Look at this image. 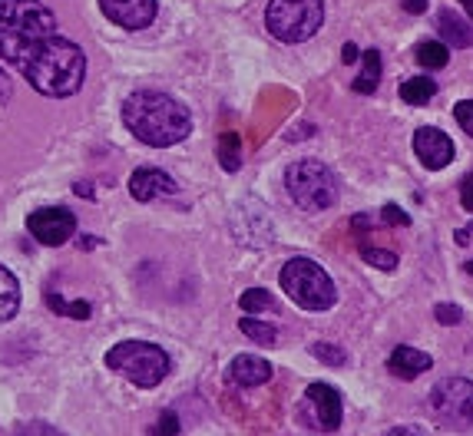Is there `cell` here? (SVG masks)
<instances>
[{
  "label": "cell",
  "instance_id": "6da1fadb",
  "mask_svg": "<svg viewBox=\"0 0 473 436\" xmlns=\"http://www.w3.org/2000/svg\"><path fill=\"white\" fill-rule=\"evenodd\" d=\"M0 60L50 100L73 96L86 80V53L73 40L60 37L57 27L0 23Z\"/></svg>",
  "mask_w": 473,
  "mask_h": 436
},
{
  "label": "cell",
  "instance_id": "7a4b0ae2",
  "mask_svg": "<svg viewBox=\"0 0 473 436\" xmlns=\"http://www.w3.org/2000/svg\"><path fill=\"white\" fill-rule=\"evenodd\" d=\"M123 122L136 139L153 146V149L175 146V142H183L192 132L189 110L175 96L159 90H136L133 96H126Z\"/></svg>",
  "mask_w": 473,
  "mask_h": 436
},
{
  "label": "cell",
  "instance_id": "3957f363",
  "mask_svg": "<svg viewBox=\"0 0 473 436\" xmlns=\"http://www.w3.org/2000/svg\"><path fill=\"white\" fill-rule=\"evenodd\" d=\"M106 367L116 370L120 377H126L136 387H156L165 380L173 360H169V354L159 344H149V341H120L116 347H110Z\"/></svg>",
  "mask_w": 473,
  "mask_h": 436
},
{
  "label": "cell",
  "instance_id": "277c9868",
  "mask_svg": "<svg viewBox=\"0 0 473 436\" xmlns=\"http://www.w3.org/2000/svg\"><path fill=\"white\" fill-rule=\"evenodd\" d=\"M281 288L305 311H328L338 301L331 274L318 262H311V258H291L281 268Z\"/></svg>",
  "mask_w": 473,
  "mask_h": 436
},
{
  "label": "cell",
  "instance_id": "5b68a950",
  "mask_svg": "<svg viewBox=\"0 0 473 436\" xmlns=\"http://www.w3.org/2000/svg\"><path fill=\"white\" fill-rule=\"evenodd\" d=\"M285 189L305 212H325L338 202V179L318 159H299L285 169Z\"/></svg>",
  "mask_w": 473,
  "mask_h": 436
},
{
  "label": "cell",
  "instance_id": "8992f818",
  "mask_svg": "<svg viewBox=\"0 0 473 436\" xmlns=\"http://www.w3.org/2000/svg\"><path fill=\"white\" fill-rule=\"evenodd\" d=\"M268 33L281 43H305L325 23L321 0H272L265 11Z\"/></svg>",
  "mask_w": 473,
  "mask_h": 436
},
{
  "label": "cell",
  "instance_id": "52a82bcc",
  "mask_svg": "<svg viewBox=\"0 0 473 436\" xmlns=\"http://www.w3.org/2000/svg\"><path fill=\"white\" fill-rule=\"evenodd\" d=\"M431 410L441 426L467 433L473 430V380L467 377H443L431 390Z\"/></svg>",
  "mask_w": 473,
  "mask_h": 436
},
{
  "label": "cell",
  "instance_id": "ba28073f",
  "mask_svg": "<svg viewBox=\"0 0 473 436\" xmlns=\"http://www.w3.org/2000/svg\"><path fill=\"white\" fill-rule=\"evenodd\" d=\"M341 394L331 384H311L301 400V420L318 430V433H335L341 426Z\"/></svg>",
  "mask_w": 473,
  "mask_h": 436
},
{
  "label": "cell",
  "instance_id": "9c48e42d",
  "mask_svg": "<svg viewBox=\"0 0 473 436\" xmlns=\"http://www.w3.org/2000/svg\"><path fill=\"white\" fill-rule=\"evenodd\" d=\"M27 228L40 245L47 248H57V245H67L76 235V215L63 205H47V209H37V212L27 215Z\"/></svg>",
  "mask_w": 473,
  "mask_h": 436
},
{
  "label": "cell",
  "instance_id": "30bf717a",
  "mask_svg": "<svg viewBox=\"0 0 473 436\" xmlns=\"http://www.w3.org/2000/svg\"><path fill=\"white\" fill-rule=\"evenodd\" d=\"M414 153H417L424 169L437 173V169H447L453 163L457 149H453V139L447 132L433 129V126H421V129L414 132Z\"/></svg>",
  "mask_w": 473,
  "mask_h": 436
},
{
  "label": "cell",
  "instance_id": "8fae6325",
  "mask_svg": "<svg viewBox=\"0 0 473 436\" xmlns=\"http://www.w3.org/2000/svg\"><path fill=\"white\" fill-rule=\"evenodd\" d=\"M100 11L123 31H143L156 21L159 4L156 0H100Z\"/></svg>",
  "mask_w": 473,
  "mask_h": 436
},
{
  "label": "cell",
  "instance_id": "7c38bea8",
  "mask_svg": "<svg viewBox=\"0 0 473 436\" xmlns=\"http://www.w3.org/2000/svg\"><path fill=\"white\" fill-rule=\"evenodd\" d=\"M0 23H7V27H57V13L43 0H0Z\"/></svg>",
  "mask_w": 473,
  "mask_h": 436
},
{
  "label": "cell",
  "instance_id": "4fadbf2b",
  "mask_svg": "<svg viewBox=\"0 0 473 436\" xmlns=\"http://www.w3.org/2000/svg\"><path fill=\"white\" fill-rule=\"evenodd\" d=\"M179 192V185L173 182V175L163 173V169H153V165H143L129 175V195L136 202H153L159 195H173Z\"/></svg>",
  "mask_w": 473,
  "mask_h": 436
},
{
  "label": "cell",
  "instance_id": "5bb4252c",
  "mask_svg": "<svg viewBox=\"0 0 473 436\" xmlns=\"http://www.w3.org/2000/svg\"><path fill=\"white\" fill-rule=\"evenodd\" d=\"M272 380V364L255 354H238L228 364V384L232 387H262Z\"/></svg>",
  "mask_w": 473,
  "mask_h": 436
},
{
  "label": "cell",
  "instance_id": "9a60e30c",
  "mask_svg": "<svg viewBox=\"0 0 473 436\" xmlns=\"http://www.w3.org/2000/svg\"><path fill=\"white\" fill-rule=\"evenodd\" d=\"M431 354H424V351H414V347H394L391 357H388V370L394 377H401V380H414V377H421L424 370H431Z\"/></svg>",
  "mask_w": 473,
  "mask_h": 436
},
{
  "label": "cell",
  "instance_id": "2e32d148",
  "mask_svg": "<svg viewBox=\"0 0 473 436\" xmlns=\"http://www.w3.org/2000/svg\"><path fill=\"white\" fill-rule=\"evenodd\" d=\"M441 37H443V43L447 47H453V50H463V47H470L473 43V27L470 23H463L457 13H451V11H441Z\"/></svg>",
  "mask_w": 473,
  "mask_h": 436
},
{
  "label": "cell",
  "instance_id": "e0dca14e",
  "mask_svg": "<svg viewBox=\"0 0 473 436\" xmlns=\"http://www.w3.org/2000/svg\"><path fill=\"white\" fill-rule=\"evenodd\" d=\"M21 307V284L13 278L11 268L0 264V321H11Z\"/></svg>",
  "mask_w": 473,
  "mask_h": 436
},
{
  "label": "cell",
  "instance_id": "ac0fdd59",
  "mask_svg": "<svg viewBox=\"0 0 473 436\" xmlns=\"http://www.w3.org/2000/svg\"><path fill=\"white\" fill-rule=\"evenodd\" d=\"M361 76L354 80V93H374L378 86H381V53L374 50H364L361 53Z\"/></svg>",
  "mask_w": 473,
  "mask_h": 436
},
{
  "label": "cell",
  "instance_id": "d6986e66",
  "mask_svg": "<svg viewBox=\"0 0 473 436\" xmlns=\"http://www.w3.org/2000/svg\"><path fill=\"white\" fill-rule=\"evenodd\" d=\"M414 57H417V63H421L424 70H443L447 63H451V47L447 43H437V40H424L414 47Z\"/></svg>",
  "mask_w": 473,
  "mask_h": 436
},
{
  "label": "cell",
  "instance_id": "ffe728a7",
  "mask_svg": "<svg viewBox=\"0 0 473 436\" xmlns=\"http://www.w3.org/2000/svg\"><path fill=\"white\" fill-rule=\"evenodd\" d=\"M437 96V83L431 76H414V80L401 83V100L411 106H427Z\"/></svg>",
  "mask_w": 473,
  "mask_h": 436
},
{
  "label": "cell",
  "instance_id": "44dd1931",
  "mask_svg": "<svg viewBox=\"0 0 473 436\" xmlns=\"http://www.w3.org/2000/svg\"><path fill=\"white\" fill-rule=\"evenodd\" d=\"M219 163L226 173H238L242 169V136L238 132H222L219 139Z\"/></svg>",
  "mask_w": 473,
  "mask_h": 436
},
{
  "label": "cell",
  "instance_id": "7402d4cb",
  "mask_svg": "<svg viewBox=\"0 0 473 436\" xmlns=\"http://www.w3.org/2000/svg\"><path fill=\"white\" fill-rule=\"evenodd\" d=\"M43 301H47V307H50V311L73 317V321H86V317H90V311H93V307L86 305V301H63L60 295H53L50 288L43 291Z\"/></svg>",
  "mask_w": 473,
  "mask_h": 436
},
{
  "label": "cell",
  "instance_id": "603a6c76",
  "mask_svg": "<svg viewBox=\"0 0 473 436\" xmlns=\"http://www.w3.org/2000/svg\"><path fill=\"white\" fill-rule=\"evenodd\" d=\"M238 307L245 311V315H262V311H275V298L268 295L265 288H248Z\"/></svg>",
  "mask_w": 473,
  "mask_h": 436
},
{
  "label": "cell",
  "instance_id": "cb8c5ba5",
  "mask_svg": "<svg viewBox=\"0 0 473 436\" xmlns=\"http://www.w3.org/2000/svg\"><path fill=\"white\" fill-rule=\"evenodd\" d=\"M238 327H242V334L245 337H252L255 344H275V337H278V331L272 325H265V321H255V317H242L238 321Z\"/></svg>",
  "mask_w": 473,
  "mask_h": 436
},
{
  "label": "cell",
  "instance_id": "d4e9b609",
  "mask_svg": "<svg viewBox=\"0 0 473 436\" xmlns=\"http://www.w3.org/2000/svg\"><path fill=\"white\" fill-rule=\"evenodd\" d=\"M361 258L374 268H381V271H394L397 268V254L394 252H384V248H368V245H361Z\"/></svg>",
  "mask_w": 473,
  "mask_h": 436
},
{
  "label": "cell",
  "instance_id": "484cf974",
  "mask_svg": "<svg viewBox=\"0 0 473 436\" xmlns=\"http://www.w3.org/2000/svg\"><path fill=\"white\" fill-rule=\"evenodd\" d=\"M311 357H318L321 364H328V367L348 364V354H344L338 344H325V341H321V344H311Z\"/></svg>",
  "mask_w": 473,
  "mask_h": 436
},
{
  "label": "cell",
  "instance_id": "4316f807",
  "mask_svg": "<svg viewBox=\"0 0 473 436\" xmlns=\"http://www.w3.org/2000/svg\"><path fill=\"white\" fill-rule=\"evenodd\" d=\"M149 436H179V420H175L173 410L159 414V420L149 426Z\"/></svg>",
  "mask_w": 473,
  "mask_h": 436
},
{
  "label": "cell",
  "instance_id": "83f0119b",
  "mask_svg": "<svg viewBox=\"0 0 473 436\" xmlns=\"http://www.w3.org/2000/svg\"><path fill=\"white\" fill-rule=\"evenodd\" d=\"M453 120L460 122V129L473 139V100H460L453 106Z\"/></svg>",
  "mask_w": 473,
  "mask_h": 436
},
{
  "label": "cell",
  "instance_id": "f1b7e54d",
  "mask_svg": "<svg viewBox=\"0 0 473 436\" xmlns=\"http://www.w3.org/2000/svg\"><path fill=\"white\" fill-rule=\"evenodd\" d=\"M381 218H384V225H394V228H397V225H411V215L404 212L401 205H394V202H388L381 209Z\"/></svg>",
  "mask_w": 473,
  "mask_h": 436
},
{
  "label": "cell",
  "instance_id": "f546056e",
  "mask_svg": "<svg viewBox=\"0 0 473 436\" xmlns=\"http://www.w3.org/2000/svg\"><path fill=\"white\" fill-rule=\"evenodd\" d=\"M433 317H437L441 325H460L463 311L457 305H437L433 307Z\"/></svg>",
  "mask_w": 473,
  "mask_h": 436
},
{
  "label": "cell",
  "instance_id": "4dcf8cb0",
  "mask_svg": "<svg viewBox=\"0 0 473 436\" xmlns=\"http://www.w3.org/2000/svg\"><path fill=\"white\" fill-rule=\"evenodd\" d=\"M460 205L473 215V173L460 179Z\"/></svg>",
  "mask_w": 473,
  "mask_h": 436
},
{
  "label": "cell",
  "instance_id": "1f68e13d",
  "mask_svg": "<svg viewBox=\"0 0 473 436\" xmlns=\"http://www.w3.org/2000/svg\"><path fill=\"white\" fill-rule=\"evenodd\" d=\"M341 60H344V63H358L361 50L354 47V43H344V47H341Z\"/></svg>",
  "mask_w": 473,
  "mask_h": 436
},
{
  "label": "cell",
  "instance_id": "d6a6232c",
  "mask_svg": "<svg viewBox=\"0 0 473 436\" xmlns=\"http://www.w3.org/2000/svg\"><path fill=\"white\" fill-rule=\"evenodd\" d=\"M11 93H13L11 76H7V73H4V67H0V102H4V100H11Z\"/></svg>",
  "mask_w": 473,
  "mask_h": 436
},
{
  "label": "cell",
  "instance_id": "836d02e7",
  "mask_svg": "<svg viewBox=\"0 0 473 436\" xmlns=\"http://www.w3.org/2000/svg\"><path fill=\"white\" fill-rule=\"evenodd\" d=\"M384 436H424V430H417V426H394Z\"/></svg>",
  "mask_w": 473,
  "mask_h": 436
},
{
  "label": "cell",
  "instance_id": "e575fe53",
  "mask_svg": "<svg viewBox=\"0 0 473 436\" xmlns=\"http://www.w3.org/2000/svg\"><path fill=\"white\" fill-rule=\"evenodd\" d=\"M407 13H424L427 11V0H401Z\"/></svg>",
  "mask_w": 473,
  "mask_h": 436
},
{
  "label": "cell",
  "instance_id": "d590c367",
  "mask_svg": "<svg viewBox=\"0 0 473 436\" xmlns=\"http://www.w3.org/2000/svg\"><path fill=\"white\" fill-rule=\"evenodd\" d=\"M73 192H76V195H86V199H90V195H93V185H90V182H76V185H73Z\"/></svg>",
  "mask_w": 473,
  "mask_h": 436
},
{
  "label": "cell",
  "instance_id": "8d00e7d4",
  "mask_svg": "<svg viewBox=\"0 0 473 436\" xmlns=\"http://www.w3.org/2000/svg\"><path fill=\"white\" fill-rule=\"evenodd\" d=\"M470 242V232H467V228H460V232H457V245H467Z\"/></svg>",
  "mask_w": 473,
  "mask_h": 436
},
{
  "label": "cell",
  "instance_id": "74e56055",
  "mask_svg": "<svg viewBox=\"0 0 473 436\" xmlns=\"http://www.w3.org/2000/svg\"><path fill=\"white\" fill-rule=\"evenodd\" d=\"M460 4H463V11L470 13V21H473V0H460Z\"/></svg>",
  "mask_w": 473,
  "mask_h": 436
},
{
  "label": "cell",
  "instance_id": "f35d334b",
  "mask_svg": "<svg viewBox=\"0 0 473 436\" xmlns=\"http://www.w3.org/2000/svg\"><path fill=\"white\" fill-rule=\"evenodd\" d=\"M463 268H467V274H473V258H470L467 264H463Z\"/></svg>",
  "mask_w": 473,
  "mask_h": 436
}]
</instances>
